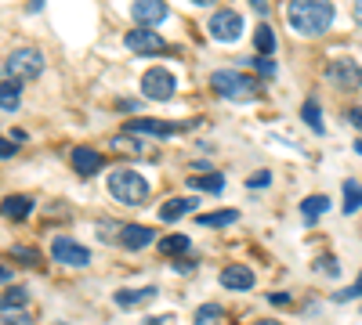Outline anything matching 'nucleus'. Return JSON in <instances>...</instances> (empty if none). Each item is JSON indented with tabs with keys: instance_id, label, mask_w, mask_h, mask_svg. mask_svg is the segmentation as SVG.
Instances as JSON below:
<instances>
[{
	"instance_id": "f257e3e1",
	"label": "nucleus",
	"mask_w": 362,
	"mask_h": 325,
	"mask_svg": "<svg viewBox=\"0 0 362 325\" xmlns=\"http://www.w3.org/2000/svg\"><path fill=\"white\" fill-rule=\"evenodd\" d=\"M286 18L297 33L305 37H322L329 25L337 18V8L334 0H290L286 4Z\"/></svg>"
},
{
	"instance_id": "f03ea898",
	"label": "nucleus",
	"mask_w": 362,
	"mask_h": 325,
	"mask_svg": "<svg viewBox=\"0 0 362 325\" xmlns=\"http://www.w3.org/2000/svg\"><path fill=\"white\" fill-rule=\"evenodd\" d=\"M109 195L124 206H145L148 199V181L138 170H112L109 173Z\"/></svg>"
},
{
	"instance_id": "7ed1b4c3",
	"label": "nucleus",
	"mask_w": 362,
	"mask_h": 325,
	"mask_svg": "<svg viewBox=\"0 0 362 325\" xmlns=\"http://www.w3.org/2000/svg\"><path fill=\"white\" fill-rule=\"evenodd\" d=\"M210 83H214V91L221 98H232V102H247V98H257L261 83L247 73H235V69H218L214 76H210Z\"/></svg>"
},
{
	"instance_id": "20e7f679",
	"label": "nucleus",
	"mask_w": 362,
	"mask_h": 325,
	"mask_svg": "<svg viewBox=\"0 0 362 325\" xmlns=\"http://www.w3.org/2000/svg\"><path fill=\"white\" fill-rule=\"evenodd\" d=\"M44 73V54L33 47H15L4 58V80H37Z\"/></svg>"
},
{
	"instance_id": "39448f33",
	"label": "nucleus",
	"mask_w": 362,
	"mask_h": 325,
	"mask_svg": "<svg viewBox=\"0 0 362 325\" xmlns=\"http://www.w3.org/2000/svg\"><path fill=\"white\" fill-rule=\"evenodd\" d=\"M326 76H329V83H337L341 91H358L362 87V66L355 62L351 54L334 58V62L326 66Z\"/></svg>"
},
{
	"instance_id": "423d86ee",
	"label": "nucleus",
	"mask_w": 362,
	"mask_h": 325,
	"mask_svg": "<svg viewBox=\"0 0 362 325\" xmlns=\"http://www.w3.org/2000/svg\"><path fill=\"white\" fill-rule=\"evenodd\" d=\"M206 33L214 37L218 44H232V40L243 37V18H239V11L221 8V11L210 15V22H206Z\"/></svg>"
},
{
	"instance_id": "0eeeda50",
	"label": "nucleus",
	"mask_w": 362,
	"mask_h": 325,
	"mask_svg": "<svg viewBox=\"0 0 362 325\" xmlns=\"http://www.w3.org/2000/svg\"><path fill=\"white\" fill-rule=\"evenodd\" d=\"M174 76L167 73V69H148L145 76H141V94L145 98H153V102H170L174 98Z\"/></svg>"
},
{
	"instance_id": "6e6552de",
	"label": "nucleus",
	"mask_w": 362,
	"mask_h": 325,
	"mask_svg": "<svg viewBox=\"0 0 362 325\" xmlns=\"http://www.w3.org/2000/svg\"><path fill=\"white\" fill-rule=\"evenodd\" d=\"M124 44H127L131 54H160V51H167V40H163L160 33H153L148 25L131 29V33L124 37Z\"/></svg>"
},
{
	"instance_id": "1a4fd4ad",
	"label": "nucleus",
	"mask_w": 362,
	"mask_h": 325,
	"mask_svg": "<svg viewBox=\"0 0 362 325\" xmlns=\"http://www.w3.org/2000/svg\"><path fill=\"white\" fill-rule=\"evenodd\" d=\"M51 257H54V260H62V264H69V268H87V264H90L87 246L66 239V235H58V239L51 243Z\"/></svg>"
},
{
	"instance_id": "9d476101",
	"label": "nucleus",
	"mask_w": 362,
	"mask_h": 325,
	"mask_svg": "<svg viewBox=\"0 0 362 325\" xmlns=\"http://www.w3.org/2000/svg\"><path fill=\"white\" fill-rule=\"evenodd\" d=\"M167 0H134L131 4V18L138 22V25H156V22H163L167 18Z\"/></svg>"
},
{
	"instance_id": "9b49d317",
	"label": "nucleus",
	"mask_w": 362,
	"mask_h": 325,
	"mask_svg": "<svg viewBox=\"0 0 362 325\" xmlns=\"http://www.w3.org/2000/svg\"><path fill=\"white\" fill-rule=\"evenodd\" d=\"M181 123H163V120H127V134H148V137H170L181 134Z\"/></svg>"
},
{
	"instance_id": "f8f14e48",
	"label": "nucleus",
	"mask_w": 362,
	"mask_h": 325,
	"mask_svg": "<svg viewBox=\"0 0 362 325\" xmlns=\"http://www.w3.org/2000/svg\"><path fill=\"white\" fill-rule=\"evenodd\" d=\"M69 163H73V170H76L80 177H90V173L102 170V156H98L95 149H87V145H76L73 156H69Z\"/></svg>"
},
{
	"instance_id": "ddd939ff",
	"label": "nucleus",
	"mask_w": 362,
	"mask_h": 325,
	"mask_svg": "<svg viewBox=\"0 0 362 325\" xmlns=\"http://www.w3.org/2000/svg\"><path fill=\"white\" fill-rule=\"evenodd\" d=\"M153 239H156V231L145 224H124V231H119V246H127V250H145Z\"/></svg>"
},
{
	"instance_id": "4468645a",
	"label": "nucleus",
	"mask_w": 362,
	"mask_h": 325,
	"mask_svg": "<svg viewBox=\"0 0 362 325\" xmlns=\"http://www.w3.org/2000/svg\"><path fill=\"white\" fill-rule=\"evenodd\" d=\"M221 286L225 289H235V293H243L254 286V271L247 268V264H228V268L221 271Z\"/></svg>"
},
{
	"instance_id": "2eb2a0df",
	"label": "nucleus",
	"mask_w": 362,
	"mask_h": 325,
	"mask_svg": "<svg viewBox=\"0 0 362 325\" xmlns=\"http://www.w3.org/2000/svg\"><path fill=\"white\" fill-rule=\"evenodd\" d=\"M196 210V199H170L160 206V221H177V217H185Z\"/></svg>"
},
{
	"instance_id": "dca6fc26",
	"label": "nucleus",
	"mask_w": 362,
	"mask_h": 325,
	"mask_svg": "<svg viewBox=\"0 0 362 325\" xmlns=\"http://www.w3.org/2000/svg\"><path fill=\"white\" fill-rule=\"evenodd\" d=\"M29 210H33V199H29V195H8V199H4V214H8L11 221H25Z\"/></svg>"
},
{
	"instance_id": "f3484780",
	"label": "nucleus",
	"mask_w": 362,
	"mask_h": 325,
	"mask_svg": "<svg viewBox=\"0 0 362 325\" xmlns=\"http://www.w3.org/2000/svg\"><path fill=\"white\" fill-rule=\"evenodd\" d=\"M148 297H156V286H145V289H119V293H116V304H119V307H134V304H141V300H148Z\"/></svg>"
},
{
	"instance_id": "a211bd4d",
	"label": "nucleus",
	"mask_w": 362,
	"mask_h": 325,
	"mask_svg": "<svg viewBox=\"0 0 362 325\" xmlns=\"http://www.w3.org/2000/svg\"><path fill=\"white\" fill-rule=\"evenodd\" d=\"M326 210H329V199H326V195H308L305 202H300V217H305L308 224H312L315 217H322Z\"/></svg>"
},
{
	"instance_id": "6ab92c4d",
	"label": "nucleus",
	"mask_w": 362,
	"mask_h": 325,
	"mask_svg": "<svg viewBox=\"0 0 362 325\" xmlns=\"http://www.w3.org/2000/svg\"><path fill=\"white\" fill-rule=\"evenodd\" d=\"M254 47L261 58H272L276 54V33H272V25H257V33H254Z\"/></svg>"
},
{
	"instance_id": "aec40b11",
	"label": "nucleus",
	"mask_w": 362,
	"mask_h": 325,
	"mask_svg": "<svg viewBox=\"0 0 362 325\" xmlns=\"http://www.w3.org/2000/svg\"><path fill=\"white\" fill-rule=\"evenodd\" d=\"M235 221H239L235 210H218V214H199L196 217L199 228H225V224H235Z\"/></svg>"
},
{
	"instance_id": "412c9836",
	"label": "nucleus",
	"mask_w": 362,
	"mask_h": 325,
	"mask_svg": "<svg viewBox=\"0 0 362 325\" xmlns=\"http://www.w3.org/2000/svg\"><path fill=\"white\" fill-rule=\"evenodd\" d=\"M189 188H196V192H221L225 188V177L221 173H203V177H189Z\"/></svg>"
},
{
	"instance_id": "4be33fe9",
	"label": "nucleus",
	"mask_w": 362,
	"mask_h": 325,
	"mask_svg": "<svg viewBox=\"0 0 362 325\" xmlns=\"http://www.w3.org/2000/svg\"><path fill=\"white\" fill-rule=\"evenodd\" d=\"M0 109H4V112L18 109V80H4V83H0Z\"/></svg>"
},
{
	"instance_id": "5701e85b",
	"label": "nucleus",
	"mask_w": 362,
	"mask_h": 325,
	"mask_svg": "<svg viewBox=\"0 0 362 325\" xmlns=\"http://www.w3.org/2000/svg\"><path fill=\"white\" fill-rule=\"evenodd\" d=\"M160 253H163V257L189 253V235H167V239H160Z\"/></svg>"
},
{
	"instance_id": "b1692460",
	"label": "nucleus",
	"mask_w": 362,
	"mask_h": 325,
	"mask_svg": "<svg viewBox=\"0 0 362 325\" xmlns=\"http://www.w3.org/2000/svg\"><path fill=\"white\" fill-rule=\"evenodd\" d=\"M300 116H305V123L315 130V134H322L326 130V123H322V116H319V102L315 98H308L305 102V109H300Z\"/></svg>"
},
{
	"instance_id": "393cba45",
	"label": "nucleus",
	"mask_w": 362,
	"mask_h": 325,
	"mask_svg": "<svg viewBox=\"0 0 362 325\" xmlns=\"http://www.w3.org/2000/svg\"><path fill=\"white\" fill-rule=\"evenodd\" d=\"M362 206V185L358 181H344V214H355Z\"/></svg>"
},
{
	"instance_id": "a878e982",
	"label": "nucleus",
	"mask_w": 362,
	"mask_h": 325,
	"mask_svg": "<svg viewBox=\"0 0 362 325\" xmlns=\"http://www.w3.org/2000/svg\"><path fill=\"white\" fill-rule=\"evenodd\" d=\"M192 321H196V325H221V307H218V304H203Z\"/></svg>"
},
{
	"instance_id": "bb28decb",
	"label": "nucleus",
	"mask_w": 362,
	"mask_h": 325,
	"mask_svg": "<svg viewBox=\"0 0 362 325\" xmlns=\"http://www.w3.org/2000/svg\"><path fill=\"white\" fill-rule=\"evenodd\" d=\"M11 257H18V260L25 264V268H37V264H40L37 250H29V246H15V250H11Z\"/></svg>"
},
{
	"instance_id": "cd10ccee",
	"label": "nucleus",
	"mask_w": 362,
	"mask_h": 325,
	"mask_svg": "<svg viewBox=\"0 0 362 325\" xmlns=\"http://www.w3.org/2000/svg\"><path fill=\"white\" fill-rule=\"evenodd\" d=\"M15 304H25V289L8 286V293H4V311H15Z\"/></svg>"
},
{
	"instance_id": "c85d7f7f",
	"label": "nucleus",
	"mask_w": 362,
	"mask_h": 325,
	"mask_svg": "<svg viewBox=\"0 0 362 325\" xmlns=\"http://www.w3.org/2000/svg\"><path fill=\"white\" fill-rule=\"evenodd\" d=\"M250 66H254V69H257V73H261L264 80H272V76H276V62H272V58H261V54H257Z\"/></svg>"
},
{
	"instance_id": "c756f323",
	"label": "nucleus",
	"mask_w": 362,
	"mask_h": 325,
	"mask_svg": "<svg viewBox=\"0 0 362 325\" xmlns=\"http://www.w3.org/2000/svg\"><path fill=\"white\" fill-rule=\"evenodd\" d=\"M315 268L326 271V275H334V278L341 275V264H337V260H329V257H319V260H315Z\"/></svg>"
},
{
	"instance_id": "7c9ffc66",
	"label": "nucleus",
	"mask_w": 362,
	"mask_h": 325,
	"mask_svg": "<svg viewBox=\"0 0 362 325\" xmlns=\"http://www.w3.org/2000/svg\"><path fill=\"white\" fill-rule=\"evenodd\" d=\"M355 297H362V275H358V282H355L351 289H344V293H337V300H355Z\"/></svg>"
},
{
	"instance_id": "2f4dec72",
	"label": "nucleus",
	"mask_w": 362,
	"mask_h": 325,
	"mask_svg": "<svg viewBox=\"0 0 362 325\" xmlns=\"http://www.w3.org/2000/svg\"><path fill=\"white\" fill-rule=\"evenodd\" d=\"M268 181H272V173H268V170H261V173H254V177H250V188H264Z\"/></svg>"
},
{
	"instance_id": "473e14b6",
	"label": "nucleus",
	"mask_w": 362,
	"mask_h": 325,
	"mask_svg": "<svg viewBox=\"0 0 362 325\" xmlns=\"http://www.w3.org/2000/svg\"><path fill=\"white\" fill-rule=\"evenodd\" d=\"M4 325H29V318H15V311H4Z\"/></svg>"
},
{
	"instance_id": "72a5a7b5",
	"label": "nucleus",
	"mask_w": 362,
	"mask_h": 325,
	"mask_svg": "<svg viewBox=\"0 0 362 325\" xmlns=\"http://www.w3.org/2000/svg\"><path fill=\"white\" fill-rule=\"evenodd\" d=\"M348 120H351V123L362 130V109H348Z\"/></svg>"
},
{
	"instance_id": "f704fd0d",
	"label": "nucleus",
	"mask_w": 362,
	"mask_h": 325,
	"mask_svg": "<svg viewBox=\"0 0 362 325\" xmlns=\"http://www.w3.org/2000/svg\"><path fill=\"white\" fill-rule=\"evenodd\" d=\"M268 304H290L286 293H268Z\"/></svg>"
},
{
	"instance_id": "c9c22d12",
	"label": "nucleus",
	"mask_w": 362,
	"mask_h": 325,
	"mask_svg": "<svg viewBox=\"0 0 362 325\" xmlns=\"http://www.w3.org/2000/svg\"><path fill=\"white\" fill-rule=\"evenodd\" d=\"M250 8H254L257 15H268V0H250Z\"/></svg>"
},
{
	"instance_id": "e433bc0d",
	"label": "nucleus",
	"mask_w": 362,
	"mask_h": 325,
	"mask_svg": "<svg viewBox=\"0 0 362 325\" xmlns=\"http://www.w3.org/2000/svg\"><path fill=\"white\" fill-rule=\"evenodd\" d=\"M11 152H15V145H11V141L0 145V156H4V159H11Z\"/></svg>"
},
{
	"instance_id": "4c0bfd02",
	"label": "nucleus",
	"mask_w": 362,
	"mask_h": 325,
	"mask_svg": "<svg viewBox=\"0 0 362 325\" xmlns=\"http://www.w3.org/2000/svg\"><path fill=\"white\" fill-rule=\"evenodd\" d=\"M351 15H355V18L362 22V0H355V4H351Z\"/></svg>"
},
{
	"instance_id": "58836bf2",
	"label": "nucleus",
	"mask_w": 362,
	"mask_h": 325,
	"mask_svg": "<svg viewBox=\"0 0 362 325\" xmlns=\"http://www.w3.org/2000/svg\"><path fill=\"white\" fill-rule=\"evenodd\" d=\"M254 325H279L276 318H261V321H254Z\"/></svg>"
},
{
	"instance_id": "ea45409f",
	"label": "nucleus",
	"mask_w": 362,
	"mask_h": 325,
	"mask_svg": "<svg viewBox=\"0 0 362 325\" xmlns=\"http://www.w3.org/2000/svg\"><path fill=\"white\" fill-rule=\"evenodd\" d=\"M192 4H199V8H206V4H214V0H192Z\"/></svg>"
},
{
	"instance_id": "a19ab883",
	"label": "nucleus",
	"mask_w": 362,
	"mask_h": 325,
	"mask_svg": "<svg viewBox=\"0 0 362 325\" xmlns=\"http://www.w3.org/2000/svg\"><path fill=\"white\" fill-rule=\"evenodd\" d=\"M355 152H358V156H362V141H355Z\"/></svg>"
}]
</instances>
